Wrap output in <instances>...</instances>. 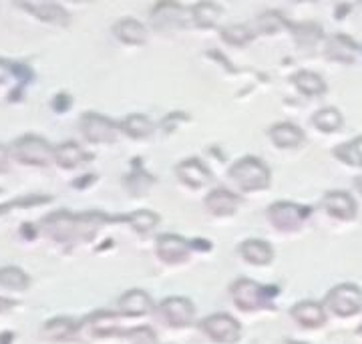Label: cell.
<instances>
[{
    "mask_svg": "<svg viewBox=\"0 0 362 344\" xmlns=\"http://www.w3.org/2000/svg\"><path fill=\"white\" fill-rule=\"evenodd\" d=\"M11 157L25 167H49L54 161V149L39 135H23L11 145Z\"/></svg>",
    "mask_w": 362,
    "mask_h": 344,
    "instance_id": "1",
    "label": "cell"
},
{
    "mask_svg": "<svg viewBox=\"0 0 362 344\" xmlns=\"http://www.w3.org/2000/svg\"><path fill=\"white\" fill-rule=\"evenodd\" d=\"M232 179L244 191H262L270 185V171L256 157H244L232 167Z\"/></svg>",
    "mask_w": 362,
    "mask_h": 344,
    "instance_id": "2",
    "label": "cell"
},
{
    "mask_svg": "<svg viewBox=\"0 0 362 344\" xmlns=\"http://www.w3.org/2000/svg\"><path fill=\"white\" fill-rule=\"evenodd\" d=\"M326 306L337 316H352L362 308V292L354 284H340L326 296Z\"/></svg>",
    "mask_w": 362,
    "mask_h": 344,
    "instance_id": "3",
    "label": "cell"
},
{
    "mask_svg": "<svg viewBox=\"0 0 362 344\" xmlns=\"http://www.w3.org/2000/svg\"><path fill=\"white\" fill-rule=\"evenodd\" d=\"M119 331V316L113 312H95L78 324V334H83L89 340L111 338Z\"/></svg>",
    "mask_w": 362,
    "mask_h": 344,
    "instance_id": "4",
    "label": "cell"
},
{
    "mask_svg": "<svg viewBox=\"0 0 362 344\" xmlns=\"http://www.w3.org/2000/svg\"><path fill=\"white\" fill-rule=\"evenodd\" d=\"M202 331L206 332L207 336L214 343L221 344H233L240 340L242 336V328L238 324V320H233L230 314H214L202 322Z\"/></svg>",
    "mask_w": 362,
    "mask_h": 344,
    "instance_id": "5",
    "label": "cell"
},
{
    "mask_svg": "<svg viewBox=\"0 0 362 344\" xmlns=\"http://www.w3.org/2000/svg\"><path fill=\"white\" fill-rule=\"evenodd\" d=\"M268 294L270 290L268 288H262L259 284L252 280H238L233 282L232 286V296L235 306L244 312H254L262 306H266V300H268Z\"/></svg>",
    "mask_w": 362,
    "mask_h": 344,
    "instance_id": "6",
    "label": "cell"
},
{
    "mask_svg": "<svg viewBox=\"0 0 362 344\" xmlns=\"http://www.w3.org/2000/svg\"><path fill=\"white\" fill-rule=\"evenodd\" d=\"M157 314L168 326L183 328L194 320V304L187 298H168L157 306Z\"/></svg>",
    "mask_w": 362,
    "mask_h": 344,
    "instance_id": "7",
    "label": "cell"
},
{
    "mask_svg": "<svg viewBox=\"0 0 362 344\" xmlns=\"http://www.w3.org/2000/svg\"><path fill=\"white\" fill-rule=\"evenodd\" d=\"M308 212H310L308 207H300L290 202H278L268 210V217L280 231H294L302 226Z\"/></svg>",
    "mask_w": 362,
    "mask_h": 344,
    "instance_id": "8",
    "label": "cell"
},
{
    "mask_svg": "<svg viewBox=\"0 0 362 344\" xmlns=\"http://www.w3.org/2000/svg\"><path fill=\"white\" fill-rule=\"evenodd\" d=\"M156 252L161 262H165L169 266H177V264H183L185 260H189L192 246H189L187 240H183L181 236L163 234V236L157 238Z\"/></svg>",
    "mask_w": 362,
    "mask_h": 344,
    "instance_id": "9",
    "label": "cell"
},
{
    "mask_svg": "<svg viewBox=\"0 0 362 344\" xmlns=\"http://www.w3.org/2000/svg\"><path fill=\"white\" fill-rule=\"evenodd\" d=\"M45 234L54 242H71L77 238V216L69 212H54L42 222Z\"/></svg>",
    "mask_w": 362,
    "mask_h": 344,
    "instance_id": "10",
    "label": "cell"
},
{
    "mask_svg": "<svg viewBox=\"0 0 362 344\" xmlns=\"http://www.w3.org/2000/svg\"><path fill=\"white\" fill-rule=\"evenodd\" d=\"M16 6L25 8L26 13L33 14L37 21L45 23V25L69 26L71 23V14L54 2H16Z\"/></svg>",
    "mask_w": 362,
    "mask_h": 344,
    "instance_id": "11",
    "label": "cell"
},
{
    "mask_svg": "<svg viewBox=\"0 0 362 344\" xmlns=\"http://www.w3.org/2000/svg\"><path fill=\"white\" fill-rule=\"evenodd\" d=\"M81 133L90 143H109L115 139V125L103 115L85 113L81 117Z\"/></svg>",
    "mask_w": 362,
    "mask_h": 344,
    "instance_id": "12",
    "label": "cell"
},
{
    "mask_svg": "<svg viewBox=\"0 0 362 344\" xmlns=\"http://www.w3.org/2000/svg\"><path fill=\"white\" fill-rule=\"evenodd\" d=\"M78 336V324L69 316H57L51 319L40 328V338L47 343H69Z\"/></svg>",
    "mask_w": 362,
    "mask_h": 344,
    "instance_id": "13",
    "label": "cell"
},
{
    "mask_svg": "<svg viewBox=\"0 0 362 344\" xmlns=\"http://www.w3.org/2000/svg\"><path fill=\"white\" fill-rule=\"evenodd\" d=\"M87 161H90V155L83 151L75 141H66L54 149V164L61 169H77Z\"/></svg>",
    "mask_w": 362,
    "mask_h": 344,
    "instance_id": "14",
    "label": "cell"
},
{
    "mask_svg": "<svg viewBox=\"0 0 362 344\" xmlns=\"http://www.w3.org/2000/svg\"><path fill=\"white\" fill-rule=\"evenodd\" d=\"M119 308L121 314L129 316V319H137V316H145L153 310V302L151 298L141 290H131V292L123 294L119 300Z\"/></svg>",
    "mask_w": 362,
    "mask_h": 344,
    "instance_id": "15",
    "label": "cell"
},
{
    "mask_svg": "<svg viewBox=\"0 0 362 344\" xmlns=\"http://www.w3.org/2000/svg\"><path fill=\"white\" fill-rule=\"evenodd\" d=\"M324 210L332 217L338 219H354L356 216V204L349 193L342 191H332L324 197Z\"/></svg>",
    "mask_w": 362,
    "mask_h": 344,
    "instance_id": "16",
    "label": "cell"
},
{
    "mask_svg": "<svg viewBox=\"0 0 362 344\" xmlns=\"http://www.w3.org/2000/svg\"><path fill=\"white\" fill-rule=\"evenodd\" d=\"M238 205H240V197L228 190H214L206 200L207 212L218 217L232 216L233 212L238 210Z\"/></svg>",
    "mask_w": 362,
    "mask_h": 344,
    "instance_id": "17",
    "label": "cell"
},
{
    "mask_svg": "<svg viewBox=\"0 0 362 344\" xmlns=\"http://www.w3.org/2000/svg\"><path fill=\"white\" fill-rule=\"evenodd\" d=\"M177 178L185 183V185H189V188H204L207 185L209 181H211V176H209V169L206 166H202L197 159H187V161H183L181 166H177Z\"/></svg>",
    "mask_w": 362,
    "mask_h": 344,
    "instance_id": "18",
    "label": "cell"
},
{
    "mask_svg": "<svg viewBox=\"0 0 362 344\" xmlns=\"http://www.w3.org/2000/svg\"><path fill=\"white\" fill-rule=\"evenodd\" d=\"M290 314L304 328H318V326H322L324 322H326V314H324L322 306L316 304V302H310V300L294 306Z\"/></svg>",
    "mask_w": 362,
    "mask_h": 344,
    "instance_id": "19",
    "label": "cell"
},
{
    "mask_svg": "<svg viewBox=\"0 0 362 344\" xmlns=\"http://www.w3.org/2000/svg\"><path fill=\"white\" fill-rule=\"evenodd\" d=\"M0 288L6 292H26L30 288V278L18 266L0 268Z\"/></svg>",
    "mask_w": 362,
    "mask_h": 344,
    "instance_id": "20",
    "label": "cell"
},
{
    "mask_svg": "<svg viewBox=\"0 0 362 344\" xmlns=\"http://www.w3.org/2000/svg\"><path fill=\"white\" fill-rule=\"evenodd\" d=\"M270 137L278 147H282V149H292V147H296V145L302 143L304 133H302L296 125H292V123H278V125H274V127L270 129Z\"/></svg>",
    "mask_w": 362,
    "mask_h": 344,
    "instance_id": "21",
    "label": "cell"
},
{
    "mask_svg": "<svg viewBox=\"0 0 362 344\" xmlns=\"http://www.w3.org/2000/svg\"><path fill=\"white\" fill-rule=\"evenodd\" d=\"M113 35H115L121 42H127V45H143L147 33L143 28L141 23L133 21V18H125V21H119L113 26Z\"/></svg>",
    "mask_w": 362,
    "mask_h": 344,
    "instance_id": "22",
    "label": "cell"
},
{
    "mask_svg": "<svg viewBox=\"0 0 362 344\" xmlns=\"http://www.w3.org/2000/svg\"><path fill=\"white\" fill-rule=\"evenodd\" d=\"M240 254L244 256V260L250 264H256V266H266L270 264L272 258V248L266 242H259V240H247L242 243L240 248Z\"/></svg>",
    "mask_w": 362,
    "mask_h": 344,
    "instance_id": "23",
    "label": "cell"
},
{
    "mask_svg": "<svg viewBox=\"0 0 362 344\" xmlns=\"http://www.w3.org/2000/svg\"><path fill=\"white\" fill-rule=\"evenodd\" d=\"M30 79H33V73H30L28 67L18 63H8V61L0 59V87H4V85H8L13 81H18V87L23 91V87Z\"/></svg>",
    "mask_w": 362,
    "mask_h": 344,
    "instance_id": "24",
    "label": "cell"
},
{
    "mask_svg": "<svg viewBox=\"0 0 362 344\" xmlns=\"http://www.w3.org/2000/svg\"><path fill=\"white\" fill-rule=\"evenodd\" d=\"M312 123H314V127L320 129L324 133H332V131L340 129L342 117H340V113H338L334 107H328V109H322V111H318V113L314 115Z\"/></svg>",
    "mask_w": 362,
    "mask_h": 344,
    "instance_id": "25",
    "label": "cell"
},
{
    "mask_svg": "<svg viewBox=\"0 0 362 344\" xmlns=\"http://www.w3.org/2000/svg\"><path fill=\"white\" fill-rule=\"evenodd\" d=\"M123 131L133 137V139H143L147 135H151L153 131V125L147 117H141V115H131L127 117V121L123 123Z\"/></svg>",
    "mask_w": 362,
    "mask_h": 344,
    "instance_id": "26",
    "label": "cell"
},
{
    "mask_svg": "<svg viewBox=\"0 0 362 344\" xmlns=\"http://www.w3.org/2000/svg\"><path fill=\"white\" fill-rule=\"evenodd\" d=\"M220 14V6H216V4H211V2H202V4H197L194 8V21L197 26L209 28V26H214L218 23Z\"/></svg>",
    "mask_w": 362,
    "mask_h": 344,
    "instance_id": "27",
    "label": "cell"
},
{
    "mask_svg": "<svg viewBox=\"0 0 362 344\" xmlns=\"http://www.w3.org/2000/svg\"><path fill=\"white\" fill-rule=\"evenodd\" d=\"M294 85H296L302 93H306V95H320V93H324V89H326L322 79L318 75H314V73H308V71L298 73V75L294 76Z\"/></svg>",
    "mask_w": 362,
    "mask_h": 344,
    "instance_id": "28",
    "label": "cell"
},
{
    "mask_svg": "<svg viewBox=\"0 0 362 344\" xmlns=\"http://www.w3.org/2000/svg\"><path fill=\"white\" fill-rule=\"evenodd\" d=\"M362 143V137L358 139H354L352 143H344V145H340L334 149V155H337L338 159H342L344 164H350V166H362V159H361V153H358V145Z\"/></svg>",
    "mask_w": 362,
    "mask_h": 344,
    "instance_id": "29",
    "label": "cell"
},
{
    "mask_svg": "<svg viewBox=\"0 0 362 344\" xmlns=\"http://www.w3.org/2000/svg\"><path fill=\"white\" fill-rule=\"evenodd\" d=\"M221 38L230 45H246L254 38V33L244 25H235V26H228L221 30Z\"/></svg>",
    "mask_w": 362,
    "mask_h": 344,
    "instance_id": "30",
    "label": "cell"
},
{
    "mask_svg": "<svg viewBox=\"0 0 362 344\" xmlns=\"http://www.w3.org/2000/svg\"><path fill=\"white\" fill-rule=\"evenodd\" d=\"M127 222H129L133 228L137 229V231H149V229L157 226V222H159V216L156 214H151V212H135L133 216L127 217Z\"/></svg>",
    "mask_w": 362,
    "mask_h": 344,
    "instance_id": "31",
    "label": "cell"
},
{
    "mask_svg": "<svg viewBox=\"0 0 362 344\" xmlns=\"http://www.w3.org/2000/svg\"><path fill=\"white\" fill-rule=\"evenodd\" d=\"M131 344H153L156 343V334L149 328H135L127 334Z\"/></svg>",
    "mask_w": 362,
    "mask_h": 344,
    "instance_id": "32",
    "label": "cell"
},
{
    "mask_svg": "<svg viewBox=\"0 0 362 344\" xmlns=\"http://www.w3.org/2000/svg\"><path fill=\"white\" fill-rule=\"evenodd\" d=\"M71 105H73V99H71V95H66V93H59V95L52 99V109H54L57 113H65V111H69Z\"/></svg>",
    "mask_w": 362,
    "mask_h": 344,
    "instance_id": "33",
    "label": "cell"
},
{
    "mask_svg": "<svg viewBox=\"0 0 362 344\" xmlns=\"http://www.w3.org/2000/svg\"><path fill=\"white\" fill-rule=\"evenodd\" d=\"M11 149L8 147H4L2 143H0V173H6L8 171V167H11Z\"/></svg>",
    "mask_w": 362,
    "mask_h": 344,
    "instance_id": "34",
    "label": "cell"
},
{
    "mask_svg": "<svg viewBox=\"0 0 362 344\" xmlns=\"http://www.w3.org/2000/svg\"><path fill=\"white\" fill-rule=\"evenodd\" d=\"M16 302L14 300H6V298H0V314H6V312H11Z\"/></svg>",
    "mask_w": 362,
    "mask_h": 344,
    "instance_id": "35",
    "label": "cell"
},
{
    "mask_svg": "<svg viewBox=\"0 0 362 344\" xmlns=\"http://www.w3.org/2000/svg\"><path fill=\"white\" fill-rule=\"evenodd\" d=\"M21 231H23V238L25 240H33L35 238V226H30V224H25Z\"/></svg>",
    "mask_w": 362,
    "mask_h": 344,
    "instance_id": "36",
    "label": "cell"
},
{
    "mask_svg": "<svg viewBox=\"0 0 362 344\" xmlns=\"http://www.w3.org/2000/svg\"><path fill=\"white\" fill-rule=\"evenodd\" d=\"M14 343V332H2L0 334V344H13Z\"/></svg>",
    "mask_w": 362,
    "mask_h": 344,
    "instance_id": "37",
    "label": "cell"
},
{
    "mask_svg": "<svg viewBox=\"0 0 362 344\" xmlns=\"http://www.w3.org/2000/svg\"><path fill=\"white\" fill-rule=\"evenodd\" d=\"M356 183H358V185H361V191H362V178L358 179V181H356Z\"/></svg>",
    "mask_w": 362,
    "mask_h": 344,
    "instance_id": "38",
    "label": "cell"
},
{
    "mask_svg": "<svg viewBox=\"0 0 362 344\" xmlns=\"http://www.w3.org/2000/svg\"><path fill=\"white\" fill-rule=\"evenodd\" d=\"M286 344H300V343H286Z\"/></svg>",
    "mask_w": 362,
    "mask_h": 344,
    "instance_id": "39",
    "label": "cell"
},
{
    "mask_svg": "<svg viewBox=\"0 0 362 344\" xmlns=\"http://www.w3.org/2000/svg\"><path fill=\"white\" fill-rule=\"evenodd\" d=\"M361 336H362V328H361Z\"/></svg>",
    "mask_w": 362,
    "mask_h": 344,
    "instance_id": "40",
    "label": "cell"
},
{
    "mask_svg": "<svg viewBox=\"0 0 362 344\" xmlns=\"http://www.w3.org/2000/svg\"><path fill=\"white\" fill-rule=\"evenodd\" d=\"M0 193H2V190H0Z\"/></svg>",
    "mask_w": 362,
    "mask_h": 344,
    "instance_id": "41",
    "label": "cell"
}]
</instances>
